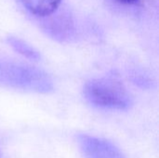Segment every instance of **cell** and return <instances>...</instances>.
I'll return each instance as SVG.
<instances>
[{"mask_svg":"<svg viewBox=\"0 0 159 158\" xmlns=\"http://www.w3.org/2000/svg\"><path fill=\"white\" fill-rule=\"evenodd\" d=\"M0 85L36 93H49L54 88L51 77L45 71L3 59H0Z\"/></svg>","mask_w":159,"mask_h":158,"instance_id":"6da1fadb","label":"cell"},{"mask_svg":"<svg viewBox=\"0 0 159 158\" xmlns=\"http://www.w3.org/2000/svg\"><path fill=\"white\" fill-rule=\"evenodd\" d=\"M84 96L93 106L102 109L126 111L132 106V98L125 86L116 78L101 77L88 81Z\"/></svg>","mask_w":159,"mask_h":158,"instance_id":"7a4b0ae2","label":"cell"},{"mask_svg":"<svg viewBox=\"0 0 159 158\" xmlns=\"http://www.w3.org/2000/svg\"><path fill=\"white\" fill-rule=\"evenodd\" d=\"M77 142L86 158H126L117 147L106 140L79 134Z\"/></svg>","mask_w":159,"mask_h":158,"instance_id":"3957f363","label":"cell"},{"mask_svg":"<svg viewBox=\"0 0 159 158\" xmlns=\"http://www.w3.org/2000/svg\"><path fill=\"white\" fill-rule=\"evenodd\" d=\"M48 20L45 21V30L53 38L65 41L70 40L75 35V25L69 14L59 13L56 16L48 15Z\"/></svg>","mask_w":159,"mask_h":158,"instance_id":"277c9868","label":"cell"},{"mask_svg":"<svg viewBox=\"0 0 159 158\" xmlns=\"http://www.w3.org/2000/svg\"><path fill=\"white\" fill-rule=\"evenodd\" d=\"M31 14L37 17H47L54 13L60 7L61 0H19Z\"/></svg>","mask_w":159,"mask_h":158,"instance_id":"5b68a950","label":"cell"},{"mask_svg":"<svg viewBox=\"0 0 159 158\" xmlns=\"http://www.w3.org/2000/svg\"><path fill=\"white\" fill-rule=\"evenodd\" d=\"M7 44L20 55L23 56L24 58L34 61H38L41 58L39 52L35 50L32 46L24 42L23 40L14 37V36H8L7 38Z\"/></svg>","mask_w":159,"mask_h":158,"instance_id":"8992f818","label":"cell"},{"mask_svg":"<svg viewBox=\"0 0 159 158\" xmlns=\"http://www.w3.org/2000/svg\"><path fill=\"white\" fill-rule=\"evenodd\" d=\"M116 1L124 5H134L139 2V0H116Z\"/></svg>","mask_w":159,"mask_h":158,"instance_id":"52a82bcc","label":"cell"}]
</instances>
